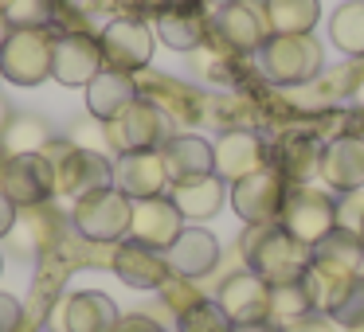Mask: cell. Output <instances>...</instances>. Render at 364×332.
Returning a JSON list of instances; mask_svg holds the SVG:
<instances>
[{"instance_id": "1", "label": "cell", "mask_w": 364, "mask_h": 332, "mask_svg": "<svg viewBox=\"0 0 364 332\" xmlns=\"http://www.w3.org/2000/svg\"><path fill=\"white\" fill-rule=\"evenodd\" d=\"M239 254H243L247 270L259 274L267 285L301 282V274L309 270V246L298 243L294 235H286L278 223L247 227L243 238H239Z\"/></svg>"}, {"instance_id": "2", "label": "cell", "mask_w": 364, "mask_h": 332, "mask_svg": "<svg viewBox=\"0 0 364 332\" xmlns=\"http://www.w3.org/2000/svg\"><path fill=\"white\" fill-rule=\"evenodd\" d=\"M255 59H259V79L278 90L306 87V82H314L325 71V48H321V40H314V32L270 35Z\"/></svg>"}, {"instance_id": "3", "label": "cell", "mask_w": 364, "mask_h": 332, "mask_svg": "<svg viewBox=\"0 0 364 332\" xmlns=\"http://www.w3.org/2000/svg\"><path fill=\"white\" fill-rule=\"evenodd\" d=\"M43 157L55 168V196H67L71 204L114 184V160H106L98 149H82L75 141H51Z\"/></svg>"}, {"instance_id": "4", "label": "cell", "mask_w": 364, "mask_h": 332, "mask_svg": "<svg viewBox=\"0 0 364 332\" xmlns=\"http://www.w3.org/2000/svg\"><path fill=\"white\" fill-rule=\"evenodd\" d=\"M129 219H134V199L122 196L114 184L75 199L71 207V227L95 246H118L122 238H129Z\"/></svg>"}, {"instance_id": "5", "label": "cell", "mask_w": 364, "mask_h": 332, "mask_svg": "<svg viewBox=\"0 0 364 332\" xmlns=\"http://www.w3.org/2000/svg\"><path fill=\"white\" fill-rule=\"evenodd\" d=\"M51 51L55 35L48 28H12L0 48V79L12 87H40L51 79Z\"/></svg>"}, {"instance_id": "6", "label": "cell", "mask_w": 364, "mask_h": 332, "mask_svg": "<svg viewBox=\"0 0 364 332\" xmlns=\"http://www.w3.org/2000/svg\"><path fill=\"white\" fill-rule=\"evenodd\" d=\"M278 227L306 246L321 243L337 227V196L329 188H314V184H290Z\"/></svg>"}, {"instance_id": "7", "label": "cell", "mask_w": 364, "mask_h": 332, "mask_svg": "<svg viewBox=\"0 0 364 332\" xmlns=\"http://www.w3.org/2000/svg\"><path fill=\"white\" fill-rule=\"evenodd\" d=\"M98 48H102L106 71L141 74L153 59V28L141 16H114L98 32Z\"/></svg>"}, {"instance_id": "8", "label": "cell", "mask_w": 364, "mask_h": 332, "mask_svg": "<svg viewBox=\"0 0 364 332\" xmlns=\"http://www.w3.org/2000/svg\"><path fill=\"white\" fill-rule=\"evenodd\" d=\"M102 137H106V145H110L118 157L122 153H145V149H161V145L173 137V121H168L153 102L137 98L122 118L106 121Z\"/></svg>"}, {"instance_id": "9", "label": "cell", "mask_w": 364, "mask_h": 332, "mask_svg": "<svg viewBox=\"0 0 364 332\" xmlns=\"http://www.w3.org/2000/svg\"><path fill=\"white\" fill-rule=\"evenodd\" d=\"M67 223L71 219H63L55 199L36 204V207H20V215H16V223H12L4 243L12 246L16 258H48V254H55L63 246Z\"/></svg>"}, {"instance_id": "10", "label": "cell", "mask_w": 364, "mask_h": 332, "mask_svg": "<svg viewBox=\"0 0 364 332\" xmlns=\"http://www.w3.org/2000/svg\"><path fill=\"white\" fill-rule=\"evenodd\" d=\"M286 192H290V184L282 180V172H274V168L267 165V168H259V172H251V176L231 184L228 199L247 227H267V223H278V215H282Z\"/></svg>"}, {"instance_id": "11", "label": "cell", "mask_w": 364, "mask_h": 332, "mask_svg": "<svg viewBox=\"0 0 364 332\" xmlns=\"http://www.w3.org/2000/svg\"><path fill=\"white\" fill-rule=\"evenodd\" d=\"M153 32L165 48L173 51H192L212 35V16L200 0H153Z\"/></svg>"}, {"instance_id": "12", "label": "cell", "mask_w": 364, "mask_h": 332, "mask_svg": "<svg viewBox=\"0 0 364 332\" xmlns=\"http://www.w3.org/2000/svg\"><path fill=\"white\" fill-rule=\"evenodd\" d=\"M325 141L309 129H282L267 137V165L282 172L286 184H309L321 172Z\"/></svg>"}, {"instance_id": "13", "label": "cell", "mask_w": 364, "mask_h": 332, "mask_svg": "<svg viewBox=\"0 0 364 332\" xmlns=\"http://www.w3.org/2000/svg\"><path fill=\"white\" fill-rule=\"evenodd\" d=\"M212 35L223 43V48H231L235 55H243V59L259 55V48L270 40L262 4H259V0H239V4L220 9L212 16Z\"/></svg>"}, {"instance_id": "14", "label": "cell", "mask_w": 364, "mask_h": 332, "mask_svg": "<svg viewBox=\"0 0 364 332\" xmlns=\"http://www.w3.org/2000/svg\"><path fill=\"white\" fill-rule=\"evenodd\" d=\"M0 192L12 199L16 207H36L55 199V168L43 153H24V157H12L4 168V180Z\"/></svg>"}, {"instance_id": "15", "label": "cell", "mask_w": 364, "mask_h": 332, "mask_svg": "<svg viewBox=\"0 0 364 332\" xmlns=\"http://www.w3.org/2000/svg\"><path fill=\"white\" fill-rule=\"evenodd\" d=\"M137 94L145 102H153L168 121H181V126H200L208 121V102L200 90L184 87L176 79H161V74H137Z\"/></svg>"}, {"instance_id": "16", "label": "cell", "mask_w": 364, "mask_h": 332, "mask_svg": "<svg viewBox=\"0 0 364 332\" xmlns=\"http://www.w3.org/2000/svg\"><path fill=\"white\" fill-rule=\"evenodd\" d=\"M110 270L129 285V289H161V285L173 277L165 250L145 246V243H137V238H122L118 246H110Z\"/></svg>"}, {"instance_id": "17", "label": "cell", "mask_w": 364, "mask_h": 332, "mask_svg": "<svg viewBox=\"0 0 364 332\" xmlns=\"http://www.w3.org/2000/svg\"><path fill=\"white\" fill-rule=\"evenodd\" d=\"M215 305L228 313L231 324H255V321H270V285L251 270H235L220 282Z\"/></svg>"}, {"instance_id": "18", "label": "cell", "mask_w": 364, "mask_h": 332, "mask_svg": "<svg viewBox=\"0 0 364 332\" xmlns=\"http://www.w3.org/2000/svg\"><path fill=\"white\" fill-rule=\"evenodd\" d=\"M102 48H98V35L87 32H67L55 40V51H51V79L63 82V87H82L102 71Z\"/></svg>"}, {"instance_id": "19", "label": "cell", "mask_w": 364, "mask_h": 332, "mask_svg": "<svg viewBox=\"0 0 364 332\" xmlns=\"http://www.w3.org/2000/svg\"><path fill=\"white\" fill-rule=\"evenodd\" d=\"M212 149H215V176L228 188L243 176L267 168V137L259 129H228V133H220V141Z\"/></svg>"}, {"instance_id": "20", "label": "cell", "mask_w": 364, "mask_h": 332, "mask_svg": "<svg viewBox=\"0 0 364 332\" xmlns=\"http://www.w3.org/2000/svg\"><path fill=\"white\" fill-rule=\"evenodd\" d=\"M114 188L122 196L137 199H153L168 192V172L165 160H161V149H145V153H122L114 160Z\"/></svg>"}, {"instance_id": "21", "label": "cell", "mask_w": 364, "mask_h": 332, "mask_svg": "<svg viewBox=\"0 0 364 332\" xmlns=\"http://www.w3.org/2000/svg\"><path fill=\"white\" fill-rule=\"evenodd\" d=\"M321 184L333 196H348V192H364V137H333L325 141L321 157Z\"/></svg>"}, {"instance_id": "22", "label": "cell", "mask_w": 364, "mask_h": 332, "mask_svg": "<svg viewBox=\"0 0 364 332\" xmlns=\"http://www.w3.org/2000/svg\"><path fill=\"white\" fill-rule=\"evenodd\" d=\"M188 227L184 215L176 211V204L165 196H153V199H137L134 204V219H129V238L145 246H157V250H168L176 243V235Z\"/></svg>"}, {"instance_id": "23", "label": "cell", "mask_w": 364, "mask_h": 332, "mask_svg": "<svg viewBox=\"0 0 364 332\" xmlns=\"http://www.w3.org/2000/svg\"><path fill=\"white\" fill-rule=\"evenodd\" d=\"M118 305L98 289H79L55 305V328L59 332H114Z\"/></svg>"}, {"instance_id": "24", "label": "cell", "mask_w": 364, "mask_h": 332, "mask_svg": "<svg viewBox=\"0 0 364 332\" xmlns=\"http://www.w3.org/2000/svg\"><path fill=\"white\" fill-rule=\"evenodd\" d=\"M165 258H168V270H173L176 277L200 282V277H208L220 266V243H215V235L204 227H184L181 235H176V243L165 250Z\"/></svg>"}, {"instance_id": "25", "label": "cell", "mask_w": 364, "mask_h": 332, "mask_svg": "<svg viewBox=\"0 0 364 332\" xmlns=\"http://www.w3.org/2000/svg\"><path fill=\"white\" fill-rule=\"evenodd\" d=\"M161 160H165L168 184H184V180H200V176L215 172V149L212 141L196 133H173L161 145Z\"/></svg>"}, {"instance_id": "26", "label": "cell", "mask_w": 364, "mask_h": 332, "mask_svg": "<svg viewBox=\"0 0 364 332\" xmlns=\"http://www.w3.org/2000/svg\"><path fill=\"white\" fill-rule=\"evenodd\" d=\"M137 98H141L137 94V74H122V71H106L102 67V71L87 82V114L98 126L122 118Z\"/></svg>"}, {"instance_id": "27", "label": "cell", "mask_w": 364, "mask_h": 332, "mask_svg": "<svg viewBox=\"0 0 364 332\" xmlns=\"http://www.w3.org/2000/svg\"><path fill=\"white\" fill-rule=\"evenodd\" d=\"M168 199L176 204V211L184 215V223H204L228 199V184L220 176H200V180H184V184H168Z\"/></svg>"}, {"instance_id": "28", "label": "cell", "mask_w": 364, "mask_h": 332, "mask_svg": "<svg viewBox=\"0 0 364 332\" xmlns=\"http://www.w3.org/2000/svg\"><path fill=\"white\" fill-rule=\"evenodd\" d=\"M309 262L348 270V274H364V238L353 227H333L321 243L309 246Z\"/></svg>"}, {"instance_id": "29", "label": "cell", "mask_w": 364, "mask_h": 332, "mask_svg": "<svg viewBox=\"0 0 364 332\" xmlns=\"http://www.w3.org/2000/svg\"><path fill=\"white\" fill-rule=\"evenodd\" d=\"M270 35H309L321 20V0H259Z\"/></svg>"}, {"instance_id": "30", "label": "cell", "mask_w": 364, "mask_h": 332, "mask_svg": "<svg viewBox=\"0 0 364 332\" xmlns=\"http://www.w3.org/2000/svg\"><path fill=\"white\" fill-rule=\"evenodd\" d=\"M329 43L348 59H364V0H345L329 12Z\"/></svg>"}, {"instance_id": "31", "label": "cell", "mask_w": 364, "mask_h": 332, "mask_svg": "<svg viewBox=\"0 0 364 332\" xmlns=\"http://www.w3.org/2000/svg\"><path fill=\"white\" fill-rule=\"evenodd\" d=\"M55 141L51 126L43 118H32V114H12L4 133H0V145L9 157H24V153H43L48 145Z\"/></svg>"}, {"instance_id": "32", "label": "cell", "mask_w": 364, "mask_h": 332, "mask_svg": "<svg viewBox=\"0 0 364 332\" xmlns=\"http://www.w3.org/2000/svg\"><path fill=\"white\" fill-rule=\"evenodd\" d=\"M317 313L314 301H309L306 285L301 282H286V285H270V321L278 324V328H286V324L301 321V316Z\"/></svg>"}, {"instance_id": "33", "label": "cell", "mask_w": 364, "mask_h": 332, "mask_svg": "<svg viewBox=\"0 0 364 332\" xmlns=\"http://www.w3.org/2000/svg\"><path fill=\"white\" fill-rule=\"evenodd\" d=\"M176 332H231V321L215 301L204 297L200 305H192L188 313L176 316Z\"/></svg>"}, {"instance_id": "34", "label": "cell", "mask_w": 364, "mask_h": 332, "mask_svg": "<svg viewBox=\"0 0 364 332\" xmlns=\"http://www.w3.org/2000/svg\"><path fill=\"white\" fill-rule=\"evenodd\" d=\"M4 20H9L12 28H51L55 4H51V0H12Z\"/></svg>"}, {"instance_id": "35", "label": "cell", "mask_w": 364, "mask_h": 332, "mask_svg": "<svg viewBox=\"0 0 364 332\" xmlns=\"http://www.w3.org/2000/svg\"><path fill=\"white\" fill-rule=\"evenodd\" d=\"M329 316L345 332H353V328H360V324H364V274L353 277V285L345 289V297L337 301V309H333Z\"/></svg>"}, {"instance_id": "36", "label": "cell", "mask_w": 364, "mask_h": 332, "mask_svg": "<svg viewBox=\"0 0 364 332\" xmlns=\"http://www.w3.org/2000/svg\"><path fill=\"white\" fill-rule=\"evenodd\" d=\"M161 301H165V309H173V316H181V313H188L192 305H200L204 301V293H200V285L192 282V277H168L165 285H161Z\"/></svg>"}, {"instance_id": "37", "label": "cell", "mask_w": 364, "mask_h": 332, "mask_svg": "<svg viewBox=\"0 0 364 332\" xmlns=\"http://www.w3.org/2000/svg\"><path fill=\"white\" fill-rule=\"evenodd\" d=\"M364 219V192H348L337 199V227H353Z\"/></svg>"}, {"instance_id": "38", "label": "cell", "mask_w": 364, "mask_h": 332, "mask_svg": "<svg viewBox=\"0 0 364 332\" xmlns=\"http://www.w3.org/2000/svg\"><path fill=\"white\" fill-rule=\"evenodd\" d=\"M0 332H24V305L12 293H0Z\"/></svg>"}, {"instance_id": "39", "label": "cell", "mask_w": 364, "mask_h": 332, "mask_svg": "<svg viewBox=\"0 0 364 332\" xmlns=\"http://www.w3.org/2000/svg\"><path fill=\"white\" fill-rule=\"evenodd\" d=\"M282 332H345V328H341L329 313H309V316H301V321L286 324Z\"/></svg>"}, {"instance_id": "40", "label": "cell", "mask_w": 364, "mask_h": 332, "mask_svg": "<svg viewBox=\"0 0 364 332\" xmlns=\"http://www.w3.org/2000/svg\"><path fill=\"white\" fill-rule=\"evenodd\" d=\"M114 332H165V328H161L149 313H122L118 324H114Z\"/></svg>"}, {"instance_id": "41", "label": "cell", "mask_w": 364, "mask_h": 332, "mask_svg": "<svg viewBox=\"0 0 364 332\" xmlns=\"http://www.w3.org/2000/svg\"><path fill=\"white\" fill-rule=\"evenodd\" d=\"M16 215H20V207L12 204L4 192H0V238H9V231H12V223H16Z\"/></svg>"}, {"instance_id": "42", "label": "cell", "mask_w": 364, "mask_h": 332, "mask_svg": "<svg viewBox=\"0 0 364 332\" xmlns=\"http://www.w3.org/2000/svg\"><path fill=\"white\" fill-rule=\"evenodd\" d=\"M231 332H282L274 321H255V324H231Z\"/></svg>"}, {"instance_id": "43", "label": "cell", "mask_w": 364, "mask_h": 332, "mask_svg": "<svg viewBox=\"0 0 364 332\" xmlns=\"http://www.w3.org/2000/svg\"><path fill=\"white\" fill-rule=\"evenodd\" d=\"M348 110H364V67H360V79H356V87H353V94H348Z\"/></svg>"}, {"instance_id": "44", "label": "cell", "mask_w": 364, "mask_h": 332, "mask_svg": "<svg viewBox=\"0 0 364 332\" xmlns=\"http://www.w3.org/2000/svg\"><path fill=\"white\" fill-rule=\"evenodd\" d=\"M110 4H114V9H126V16H134L137 9H149L153 0H110Z\"/></svg>"}, {"instance_id": "45", "label": "cell", "mask_w": 364, "mask_h": 332, "mask_svg": "<svg viewBox=\"0 0 364 332\" xmlns=\"http://www.w3.org/2000/svg\"><path fill=\"white\" fill-rule=\"evenodd\" d=\"M208 12H220V9H228V4H239V0H200Z\"/></svg>"}, {"instance_id": "46", "label": "cell", "mask_w": 364, "mask_h": 332, "mask_svg": "<svg viewBox=\"0 0 364 332\" xmlns=\"http://www.w3.org/2000/svg\"><path fill=\"white\" fill-rule=\"evenodd\" d=\"M9 118H12V110H9V102L0 98V133H4V126H9Z\"/></svg>"}, {"instance_id": "47", "label": "cell", "mask_w": 364, "mask_h": 332, "mask_svg": "<svg viewBox=\"0 0 364 332\" xmlns=\"http://www.w3.org/2000/svg\"><path fill=\"white\" fill-rule=\"evenodd\" d=\"M9 32H12V24L4 20V12H0V48H4V40H9Z\"/></svg>"}, {"instance_id": "48", "label": "cell", "mask_w": 364, "mask_h": 332, "mask_svg": "<svg viewBox=\"0 0 364 332\" xmlns=\"http://www.w3.org/2000/svg\"><path fill=\"white\" fill-rule=\"evenodd\" d=\"M9 160H12V157L4 153V145H0V180H4V168H9Z\"/></svg>"}, {"instance_id": "49", "label": "cell", "mask_w": 364, "mask_h": 332, "mask_svg": "<svg viewBox=\"0 0 364 332\" xmlns=\"http://www.w3.org/2000/svg\"><path fill=\"white\" fill-rule=\"evenodd\" d=\"M356 235H360V238H364V219H360V223H356Z\"/></svg>"}, {"instance_id": "50", "label": "cell", "mask_w": 364, "mask_h": 332, "mask_svg": "<svg viewBox=\"0 0 364 332\" xmlns=\"http://www.w3.org/2000/svg\"><path fill=\"white\" fill-rule=\"evenodd\" d=\"M9 4H12V0H0V12H9Z\"/></svg>"}, {"instance_id": "51", "label": "cell", "mask_w": 364, "mask_h": 332, "mask_svg": "<svg viewBox=\"0 0 364 332\" xmlns=\"http://www.w3.org/2000/svg\"><path fill=\"white\" fill-rule=\"evenodd\" d=\"M0 274H4V258H0Z\"/></svg>"}, {"instance_id": "52", "label": "cell", "mask_w": 364, "mask_h": 332, "mask_svg": "<svg viewBox=\"0 0 364 332\" xmlns=\"http://www.w3.org/2000/svg\"><path fill=\"white\" fill-rule=\"evenodd\" d=\"M353 332H364V324H360V328H353Z\"/></svg>"}]
</instances>
